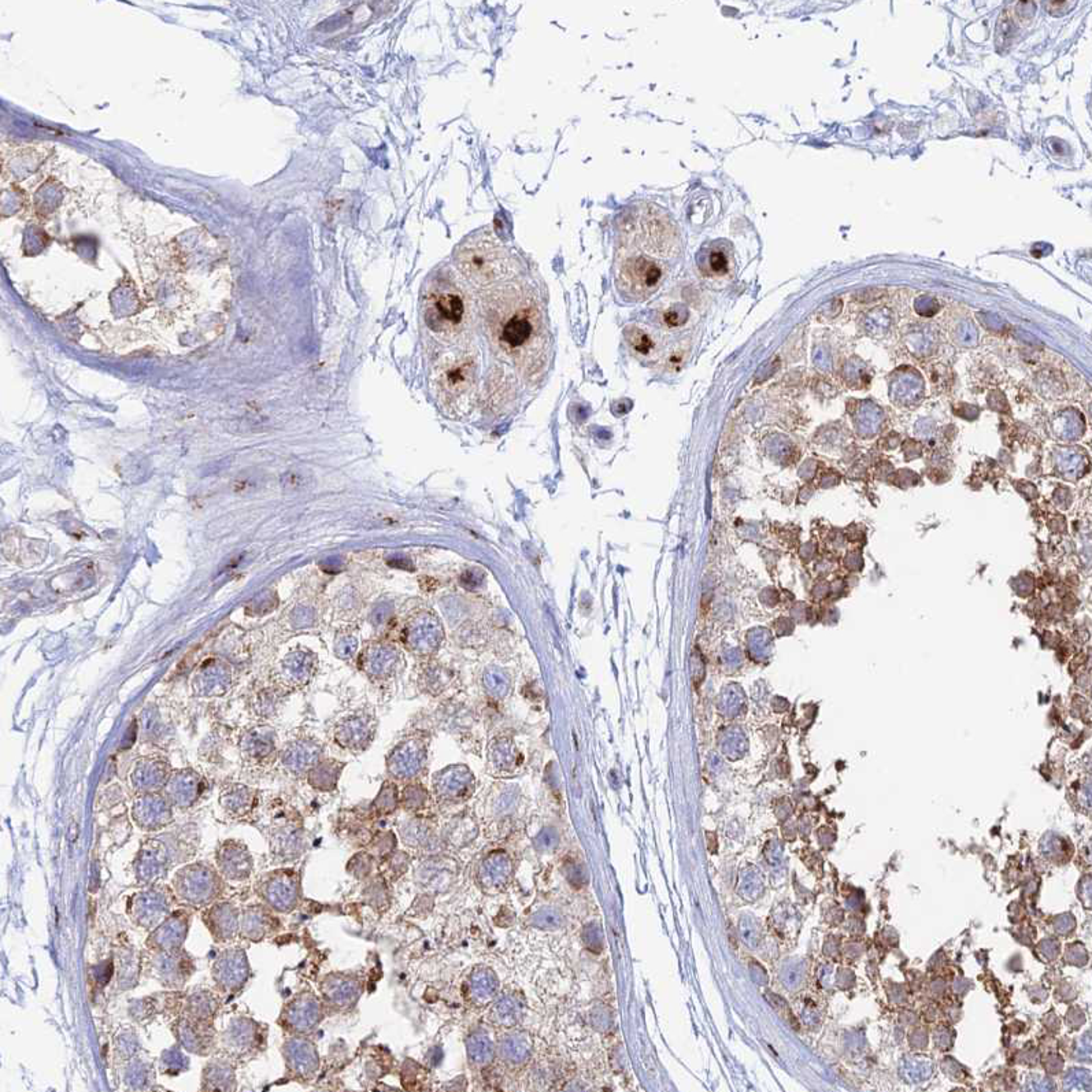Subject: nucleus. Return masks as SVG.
Segmentation results:
<instances>
[{
	"mask_svg": "<svg viewBox=\"0 0 1092 1092\" xmlns=\"http://www.w3.org/2000/svg\"><path fill=\"white\" fill-rule=\"evenodd\" d=\"M680 254L679 232L662 210L636 206L622 217L616 251V284L640 302L661 288Z\"/></svg>",
	"mask_w": 1092,
	"mask_h": 1092,
	"instance_id": "nucleus-1",
	"label": "nucleus"
},
{
	"mask_svg": "<svg viewBox=\"0 0 1092 1092\" xmlns=\"http://www.w3.org/2000/svg\"><path fill=\"white\" fill-rule=\"evenodd\" d=\"M458 267L472 281L488 284L508 274L510 259L491 235L477 234L458 251Z\"/></svg>",
	"mask_w": 1092,
	"mask_h": 1092,
	"instance_id": "nucleus-2",
	"label": "nucleus"
},
{
	"mask_svg": "<svg viewBox=\"0 0 1092 1092\" xmlns=\"http://www.w3.org/2000/svg\"><path fill=\"white\" fill-rule=\"evenodd\" d=\"M176 890L184 899L193 904H206L217 895L220 880L213 869L203 863L184 867L173 880Z\"/></svg>",
	"mask_w": 1092,
	"mask_h": 1092,
	"instance_id": "nucleus-3",
	"label": "nucleus"
},
{
	"mask_svg": "<svg viewBox=\"0 0 1092 1092\" xmlns=\"http://www.w3.org/2000/svg\"><path fill=\"white\" fill-rule=\"evenodd\" d=\"M537 313L532 306H523L504 323L502 340L509 347H523L537 332Z\"/></svg>",
	"mask_w": 1092,
	"mask_h": 1092,
	"instance_id": "nucleus-4",
	"label": "nucleus"
},
{
	"mask_svg": "<svg viewBox=\"0 0 1092 1092\" xmlns=\"http://www.w3.org/2000/svg\"><path fill=\"white\" fill-rule=\"evenodd\" d=\"M247 974H249V966H247L246 955L243 954L242 950H230V951L228 950L220 958V961L216 962L214 968L216 982L220 983L226 990L242 987L249 976Z\"/></svg>",
	"mask_w": 1092,
	"mask_h": 1092,
	"instance_id": "nucleus-5",
	"label": "nucleus"
},
{
	"mask_svg": "<svg viewBox=\"0 0 1092 1092\" xmlns=\"http://www.w3.org/2000/svg\"><path fill=\"white\" fill-rule=\"evenodd\" d=\"M263 895L267 902L280 912L290 910L298 900V885L292 876L281 871L272 876L263 885Z\"/></svg>",
	"mask_w": 1092,
	"mask_h": 1092,
	"instance_id": "nucleus-6",
	"label": "nucleus"
},
{
	"mask_svg": "<svg viewBox=\"0 0 1092 1092\" xmlns=\"http://www.w3.org/2000/svg\"><path fill=\"white\" fill-rule=\"evenodd\" d=\"M321 1019V1005L313 995H303L290 1003L286 1013V1021L292 1029L310 1031Z\"/></svg>",
	"mask_w": 1092,
	"mask_h": 1092,
	"instance_id": "nucleus-7",
	"label": "nucleus"
},
{
	"mask_svg": "<svg viewBox=\"0 0 1092 1092\" xmlns=\"http://www.w3.org/2000/svg\"><path fill=\"white\" fill-rule=\"evenodd\" d=\"M180 1039L185 1048L193 1053L206 1054L209 1053L210 1044L213 1043V1027L206 1019H197L189 1015L188 1019L180 1021Z\"/></svg>",
	"mask_w": 1092,
	"mask_h": 1092,
	"instance_id": "nucleus-8",
	"label": "nucleus"
},
{
	"mask_svg": "<svg viewBox=\"0 0 1092 1092\" xmlns=\"http://www.w3.org/2000/svg\"><path fill=\"white\" fill-rule=\"evenodd\" d=\"M512 873V863L508 855L495 851L483 859L479 867L480 884L488 890H498L508 883Z\"/></svg>",
	"mask_w": 1092,
	"mask_h": 1092,
	"instance_id": "nucleus-9",
	"label": "nucleus"
},
{
	"mask_svg": "<svg viewBox=\"0 0 1092 1092\" xmlns=\"http://www.w3.org/2000/svg\"><path fill=\"white\" fill-rule=\"evenodd\" d=\"M323 994L328 1002L337 1007H351L360 997V986L355 980L342 974H333L323 982Z\"/></svg>",
	"mask_w": 1092,
	"mask_h": 1092,
	"instance_id": "nucleus-10",
	"label": "nucleus"
},
{
	"mask_svg": "<svg viewBox=\"0 0 1092 1092\" xmlns=\"http://www.w3.org/2000/svg\"><path fill=\"white\" fill-rule=\"evenodd\" d=\"M406 634L414 650L426 654L439 646L442 628L434 618L425 616L414 620L409 630H406Z\"/></svg>",
	"mask_w": 1092,
	"mask_h": 1092,
	"instance_id": "nucleus-11",
	"label": "nucleus"
},
{
	"mask_svg": "<svg viewBox=\"0 0 1092 1092\" xmlns=\"http://www.w3.org/2000/svg\"><path fill=\"white\" fill-rule=\"evenodd\" d=\"M286 1057L290 1069L299 1076H311L318 1068V1056L314 1046L306 1040H290L286 1046Z\"/></svg>",
	"mask_w": 1092,
	"mask_h": 1092,
	"instance_id": "nucleus-12",
	"label": "nucleus"
},
{
	"mask_svg": "<svg viewBox=\"0 0 1092 1092\" xmlns=\"http://www.w3.org/2000/svg\"><path fill=\"white\" fill-rule=\"evenodd\" d=\"M700 269L708 276H727L732 265V253L725 242H712L700 251Z\"/></svg>",
	"mask_w": 1092,
	"mask_h": 1092,
	"instance_id": "nucleus-13",
	"label": "nucleus"
},
{
	"mask_svg": "<svg viewBox=\"0 0 1092 1092\" xmlns=\"http://www.w3.org/2000/svg\"><path fill=\"white\" fill-rule=\"evenodd\" d=\"M432 310L442 323L458 325L465 314V302L457 290H440L434 296Z\"/></svg>",
	"mask_w": 1092,
	"mask_h": 1092,
	"instance_id": "nucleus-14",
	"label": "nucleus"
},
{
	"mask_svg": "<svg viewBox=\"0 0 1092 1092\" xmlns=\"http://www.w3.org/2000/svg\"><path fill=\"white\" fill-rule=\"evenodd\" d=\"M185 935H187V921L185 917L177 914L162 924L148 941L150 945L152 943V947L160 949L162 951H176L183 943Z\"/></svg>",
	"mask_w": 1092,
	"mask_h": 1092,
	"instance_id": "nucleus-15",
	"label": "nucleus"
},
{
	"mask_svg": "<svg viewBox=\"0 0 1092 1092\" xmlns=\"http://www.w3.org/2000/svg\"><path fill=\"white\" fill-rule=\"evenodd\" d=\"M422 755L424 751L420 749L417 743H407L402 746L401 749L395 751L391 761H389V769L393 776L399 778H411L417 774L422 764Z\"/></svg>",
	"mask_w": 1092,
	"mask_h": 1092,
	"instance_id": "nucleus-16",
	"label": "nucleus"
},
{
	"mask_svg": "<svg viewBox=\"0 0 1092 1092\" xmlns=\"http://www.w3.org/2000/svg\"><path fill=\"white\" fill-rule=\"evenodd\" d=\"M473 778L463 768L447 770L436 783L438 794L444 799H461L471 791Z\"/></svg>",
	"mask_w": 1092,
	"mask_h": 1092,
	"instance_id": "nucleus-17",
	"label": "nucleus"
},
{
	"mask_svg": "<svg viewBox=\"0 0 1092 1092\" xmlns=\"http://www.w3.org/2000/svg\"><path fill=\"white\" fill-rule=\"evenodd\" d=\"M136 918L140 921V924L147 927V925H156L160 922V918L165 916L168 912V902L166 898L156 892H146L140 895L139 899H136L135 904Z\"/></svg>",
	"mask_w": 1092,
	"mask_h": 1092,
	"instance_id": "nucleus-18",
	"label": "nucleus"
},
{
	"mask_svg": "<svg viewBox=\"0 0 1092 1092\" xmlns=\"http://www.w3.org/2000/svg\"><path fill=\"white\" fill-rule=\"evenodd\" d=\"M156 964L162 982L168 983L170 986L185 982L191 976L188 970V968H191V962L185 958V955H180L176 951H165Z\"/></svg>",
	"mask_w": 1092,
	"mask_h": 1092,
	"instance_id": "nucleus-19",
	"label": "nucleus"
},
{
	"mask_svg": "<svg viewBox=\"0 0 1092 1092\" xmlns=\"http://www.w3.org/2000/svg\"><path fill=\"white\" fill-rule=\"evenodd\" d=\"M238 917L236 910L230 904H220L209 910L206 924L209 925L211 932L217 936V939L225 941L230 939L236 933V925H238Z\"/></svg>",
	"mask_w": 1092,
	"mask_h": 1092,
	"instance_id": "nucleus-20",
	"label": "nucleus"
},
{
	"mask_svg": "<svg viewBox=\"0 0 1092 1092\" xmlns=\"http://www.w3.org/2000/svg\"><path fill=\"white\" fill-rule=\"evenodd\" d=\"M217 861H220V867L222 871L228 877L235 880H242L247 877L250 871L251 861L247 853H243L240 846H230L222 851L221 854L217 855Z\"/></svg>",
	"mask_w": 1092,
	"mask_h": 1092,
	"instance_id": "nucleus-21",
	"label": "nucleus"
},
{
	"mask_svg": "<svg viewBox=\"0 0 1092 1092\" xmlns=\"http://www.w3.org/2000/svg\"><path fill=\"white\" fill-rule=\"evenodd\" d=\"M472 994L479 1002H487L496 994L498 978L488 968H477L471 978Z\"/></svg>",
	"mask_w": 1092,
	"mask_h": 1092,
	"instance_id": "nucleus-22",
	"label": "nucleus"
},
{
	"mask_svg": "<svg viewBox=\"0 0 1092 1092\" xmlns=\"http://www.w3.org/2000/svg\"><path fill=\"white\" fill-rule=\"evenodd\" d=\"M467 1050L469 1060L475 1065L490 1064L495 1056L492 1040L481 1032H476L467 1038Z\"/></svg>",
	"mask_w": 1092,
	"mask_h": 1092,
	"instance_id": "nucleus-23",
	"label": "nucleus"
},
{
	"mask_svg": "<svg viewBox=\"0 0 1092 1092\" xmlns=\"http://www.w3.org/2000/svg\"><path fill=\"white\" fill-rule=\"evenodd\" d=\"M395 662H397L395 651L389 650L387 647H376L366 655L365 667L370 675L381 677L393 671Z\"/></svg>",
	"mask_w": 1092,
	"mask_h": 1092,
	"instance_id": "nucleus-24",
	"label": "nucleus"
},
{
	"mask_svg": "<svg viewBox=\"0 0 1092 1092\" xmlns=\"http://www.w3.org/2000/svg\"><path fill=\"white\" fill-rule=\"evenodd\" d=\"M267 925H269V920H267V913L261 910V908H250V910H247L246 914L243 917V931L251 939L258 941L261 937L265 936Z\"/></svg>",
	"mask_w": 1092,
	"mask_h": 1092,
	"instance_id": "nucleus-25",
	"label": "nucleus"
},
{
	"mask_svg": "<svg viewBox=\"0 0 1092 1092\" xmlns=\"http://www.w3.org/2000/svg\"><path fill=\"white\" fill-rule=\"evenodd\" d=\"M518 1005L514 999L510 997H504L498 999L495 1005L492 1007V1017L496 1023L504 1024V1025H512L518 1019Z\"/></svg>",
	"mask_w": 1092,
	"mask_h": 1092,
	"instance_id": "nucleus-26",
	"label": "nucleus"
},
{
	"mask_svg": "<svg viewBox=\"0 0 1092 1092\" xmlns=\"http://www.w3.org/2000/svg\"><path fill=\"white\" fill-rule=\"evenodd\" d=\"M500 1054L509 1062L518 1064L521 1061H524L525 1057L528 1054V1046L520 1038L509 1036V1038H504L502 1043H500Z\"/></svg>",
	"mask_w": 1092,
	"mask_h": 1092,
	"instance_id": "nucleus-27",
	"label": "nucleus"
},
{
	"mask_svg": "<svg viewBox=\"0 0 1092 1092\" xmlns=\"http://www.w3.org/2000/svg\"><path fill=\"white\" fill-rule=\"evenodd\" d=\"M369 732H370V729L368 728V725L365 724L364 721L351 720L348 721L347 724H344L343 728L340 729L339 739H342L340 741H343L344 745H360L362 741L368 739Z\"/></svg>",
	"mask_w": 1092,
	"mask_h": 1092,
	"instance_id": "nucleus-28",
	"label": "nucleus"
},
{
	"mask_svg": "<svg viewBox=\"0 0 1092 1092\" xmlns=\"http://www.w3.org/2000/svg\"><path fill=\"white\" fill-rule=\"evenodd\" d=\"M932 1073V1066L928 1064V1061L912 1060L908 1062V1068L904 1071V1075L908 1080L918 1081L928 1079Z\"/></svg>",
	"mask_w": 1092,
	"mask_h": 1092,
	"instance_id": "nucleus-29",
	"label": "nucleus"
},
{
	"mask_svg": "<svg viewBox=\"0 0 1092 1092\" xmlns=\"http://www.w3.org/2000/svg\"><path fill=\"white\" fill-rule=\"evenodd\" d=\"M395 805H397V790L395 787L387 784L377 798L376 807L383 813H388L393 811Z\"/></svg>",
	"mask_w": 1092,
	"mask_h": 1092,
	"instance_id": "nucleus-30",
	"label": "nucleus"
},
{
	"mask_svg": "<svg viewBox=\"0 0 1092 1092\" xmlns=\"http://www.w3.org/2000/svg\"><path fill=\"white\" fill-rule=\"evenodd\" d=\"M486 684H487L488 691L491 692L492 695L500 696L506 690V681H504V676L500 675V671H495V669L488 671L487 676H486Z\"/></svg>",
	"mask_w": 1092,
	"mask_h": 1092,
	"instance_id": "nucleus-31",
	"label": "nucleus"
},
{
	"mask_svg": "<svg viewBox=\"0 0 1092 1092\" xmlns=\"http://www.w3.org/2000/svg\"><path fill=\"white\" fill-rule=\"evenodd\" d=\"M370 867H372V859L366 854L356 855L350 862V871H354L356 877H365L370 871Z\"/></svg>",
	"mask_w": 1092,
	"mask_h": 1092,
	"instance_id": "nucleus-32",
	"label": "nucleus"
},
{
	"mask_svg": "<svg viewBox=\"0 0 1092 1092\" xmlns=\"http://www.w3.org/2000/svg\"><path fill=\"white\" fill-rule=\"evenodd\" d=\"M315 776H317V778L313 782V784L319 787V788H323V790H329L331 787L335 786L337 772L329 769V768H323V769L318 770Z\"/></svg>",
	"mask_w": 1092,
	"mask_h": 1092,
	"instance_id": "nucleus-33",
	"label": "nucleus"
},
{
	"mask_svg": "<svg viewBox=\"0 0 1092 1092\" xmlns=\"http://www.w3.org/2000/svg\"><path fill=\"white\" fill-rule=\"evenodd\" d=\"M425 791L421 787H410L405 791L406 806L420 807L425 801Z\"/></svg>",
	"mask_w": 1092,
	"mask_h": 1092,
	"instance_id": "nucleus-34",
	"label": "nucleus"
},
{
	"mask_svg": "<svg viewBox=\"0 0 1092 1092\" xmlns=\"http://www.w3.org/2000/svg\"><path fill=\"white\" fill-rule=\"evenodd\" d=\"M630 344L636 351L643 352V354L650 352L651 348H653V340L642 332H634V335L630 337Z\"/></svg>",
	"mask_w": 1092,
	"mask_h": 1092,
	"instance_id": "nucleus-35",
	"label": "nucleus"
},
{
	"mask_svg": "<svg viewBox=\"0 0 1092 1092\" xmlns=\"http://www.w3.org/2000/svg\"><path fill=\"white\" fill-rule=\"evenodd\" d=\"M447 380H448V384L453 385V387H458L467 380V373L462 368L454 369L447 374Z\"/></svg>",
	"mask_w": 1092,
	"mask_h": 1092,
	"instance_id": "nucleus-36",
	"label": "nucleus"
},
{
	"mask_svg": "<svg viewBox=\"0 0 1092 1092\" xmlns=\"http://www.w3.org/2000/svg\"><path fill=\"white\" fill-rule=\"evenodd\" d=\"M355 646L356 644L354 640L344 642L343 644H342V648H340V654H342V657H350V655L355 651Z\"/></svg>",
	"mask_w": 1092,
	"mask_h": 1092,
	"instance_id": "nucleus-37",
	"label": "nucleus"
},
{
	"mask_svg": "<svg viewBox=\"0 0 1092 1092\" xmlns=\"http://www.w3.org/2000/svg\"><path fill=\"white\" fill-rule=\"evenodd\" d=\"M387 616H388V609H385V607H380V609L376 610V613H374V616H373V617H374V621L383 622L385 621V618H387Z\"/></svg>",
	"mask_w": 1092,
	"mask_h": 1092,
	"instance_id": "nucleus-38",
	"label": "nucleus"
}]
</instances>
